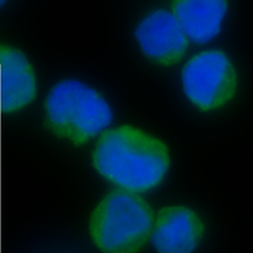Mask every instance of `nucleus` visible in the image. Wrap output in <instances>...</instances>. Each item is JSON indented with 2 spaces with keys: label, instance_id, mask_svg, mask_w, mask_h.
<instances>
[{
  "label": "nucleus",
  "instance_id": "f257e3e1",
  "mask_svg": "<svg viewBox=\"0 0 253 253\" xmlns=\"http://www.w3.org/2000/svg\"><path fill=\"white\" fill-rule=\"evenodd\" d=\"M91 164L112 185L143 194L165 179L171 168V152L162 139L132 125H122L100 135Z\"/></svg>",
  "mask_w": 253,
  "mask_h": 253
},
{
  "label": "nucleus",
  "instance_id": "f03ea898",
  "mask_svg": "<svg viewBox=\"0 0 253 253\" xmlns=\"http://www.w3.org/2000/svg\"><path fill=\"white\" fill-rule=\"evenodd\" d=\"M113 119L112 109L97 90L78 80H62L43 101L45 127L74 146L88 143Z\"/></svg>",
  "mask_w": 253,
  "mask_h": 253
},
{
  "label": "nucleus",
  "instance_id": "7ed1b4c3",
  "mask_svg": "<svg viewBox=\"0 0 253 253\" xmlns=\"http://www.w3.org/2000/svg\"><path fill=\"white\" fill-rule=\"evenodd\" d=\"M154 217L151 204L140 194L116 188L93 210L90 236L100 252L136 253L151 239Z\"/></svg>",
  "mask_w": 253,
  "mask_h": 253
},
{
  "label": "nucleus",
  "instance_id": "20e7f679",
  "mask_svg": "<svg viewBox=\"0 0 253 253\" xmlns=\"http://www.w3.org/2000/svg\"><path fill=\"white\" fill-rule=\"evenodd\" d=\"M182 91L203 113L226 107L237 93V70L220 49H207L188 59L181 71Z\"/></svg>",
  "mask_w": 253,
  "mask_h": 253
},
{
  "label": "nucleus",
  "instance_id": "39448f33",
  "mask_svg": "<svg viewBox=\"0 0 253 253\" xmlns=\"http://www.w3.org/2000/svg\"><path fill=\"white\" fill-rule=\"evenodd\" d=\"M135 38L142 54L159 67H172L182 61L190 45L175 16L162 9L148 13L137 23Z\"/></svg>",
  "mask_w": 253,
  "mask_h": 253
},
{
  "label": "nucleus",
  "instance_id": "423d86ee",
  "mask_svg": "<svg viewBox=\"0 0 253 253\" xmlns=\"http://www.w3.org/2000/svg\"><path fill=\"white\" fill-rule=\"evenodd\" d=\"M206 234L204 220L194 209L174 204L156 211L152 224V245L159 253H191Z\"/></svg>",
  "mask_w": 253,
  "mask_h": 253
},
{
  "label": "nucleus",
  "instance_id": "0eeeda50",
  "mask_svg": "<svg viewBox=\"0 0 253 253\" xmlns=\"http://www.w3.org/2000/svg\"><path fill=\"white\" fill-rule=\"evenodd\" d=\"M0 88L10 113H18L34 103L38 96L35 70L18 48L0 45Z\"/></svg>",
  "mask_w": 253,
  "mask_h": 253
},
{
  "label": "nucleus",
  "instance_id": "6e6552de",
  "mask_svg": "<svg viewBox=\"0 0 253 253\" xmlns=\"http://www.w3.org/2000/svg\"><path fill=\"white\" fill-rule=\"evenodd\" d=\"M229 10V0H171V13L188 39L207 43L220 35Z\"/></svg>",
  "mask_w": 253,
  "mask_h": 253
},
{
  "label": "nucleus",
  "instance_id": "1a4fd4ad",
  "mask_svg": "<svg viewBox=\"0 0 253 253\" xmlns=\"http://www.w3.org/2000/svg\"><path fill=\"white\" fill-rule=\"evenodd\" d=\"M6 1H7V0H0V7H1V6H4V3H6Z\"/></svg>",
  "mask_w": 253,
  "mask_h": 253
}]
</instances>
